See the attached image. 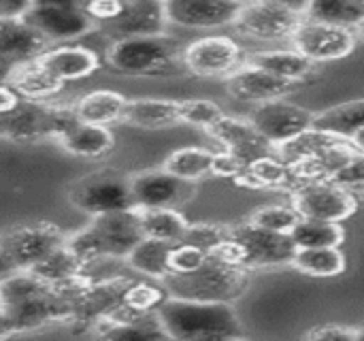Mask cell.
<instances>
[{
	"label": "cell",
	"instance_id": "obj_4",
	"mask_svg": "<svg viewBox=\"0 0 364 341\" xmlns=\"http://www.w3.org/2000/svg\"><path fill=\"white\" fill-rule=\"evenodd\" d=\"M136 207L92 216V222L79 233L66 237V246L87 269L105 258L124 261L128 252L143 239Z\"/></svg>",
	"mask_w": 364,
	"mask_h": 341
},
{
	"label": "cell",
	"instance_id": "obj_49",
	"mask_svg": "<svg viewBox=\"0 0 364 341\" xmlns=\"http://www.w3.org/2000/svg\"><path fill=\"white\" fill-rule=\"evenodd\" d=\"M350 143H352L358 152H363L364 154V126L358 130V132H356V135H354V137H352V139H350Z\"/></svg>",
	"mask_w": 364,
	"mask_h": 341
},
{
	"label": "cell",
	"instance_id": "obj_1",
	"mask_svg": "<svg viewBox=\"0 0 364 341\" xmlns=\"http://www.w3.org/2000/svg\"><path fill=\"white\" fill-rule=\"evenodd\" d=\"M70 305L53 286L30 271L0 278V337L21 335L47 325H68Z\"/></svg>",
	"mask_w": 364,
	"mask_h": 341
},
{
	"label": "cell",
	"instance_id": "obj_43",
	"mask_svg": "<svg viewBox=\"0 0 364 341\" xmlns=\"http://www.w3.org/2000/svg\"><path fill=\"white\" fill-rule=\"evenodd\" d=\"M209 254L192 243H186V241H179V243H173L171 248V256H168V267H171V273H190V271H196L198 267H203L207 263Z\"/></svg>",
	"mask_w": 364,
	"mask_h": 341
},
{
	"label": "cell",
	"instance_id": "obj_36",
	"mask_svg": "<svg viewBox=\"0 0 364 341\" xmlns=\"http://www.w3.org/2000/svg\"><path fill=\"white\" fill-rule=\"evenodd\" d=\"M339 141H346V139H339V137H335L331 132H324V130H318V128H309V130L301 132L299 137L282 143L277 147V156L288 164V162H294V160H301V158L320 156V154L328 152Z\"/></svg>",
	"mask_w": 364,
	"mask_h": 341
},
{
	"label": "cell",
	"instance_id": "obj_15",
	"mask_svg": "<svg viewBox=\"0 0 364 341\" xmlns=\"http://www.w3.org/2000/svg\"><path fill=\"white\" fill-rule=\"evenodd\" d=\"M230 235L243 246L247 271L258 269V267L290 265L299 250L290 233H273V231L254 226L247 220L239 226H230Z\"/></svg>",
	"mask_w": 364,
	"mask_h": 341
},
{
	"label": "cell",
	"instance_id": "obj_8",
	"mask_svg": "<svg viewBox=\"0 0 364 341\" xmlns=\"http://www.w3.org/2000/svg\"><path fill=\"white\" fill-rule=\"evenodd\" d=\"M23 19L51 45L70 43L96 30L85 11V0H34Z\"/></svg>",
	"mask_w": 364,
	"mask_h": 341
},
{
	"label": "cell",
	"instance_id": "obj_10",
	"mask_svg": "<svg viewBox=\"0 0 364 341\" xmlns=\"http://www.w3.org/2000/svg\"><path fill=\"white\" fill-rule=\"evenodd\" d=\"M245 64L241 45L224 34L203 36L183 47L186 73L203 79H226Z\"/></svg>",
	"mask_w": 364,
	"mask_h": 341
},
{
	"label": "cell",
	"instance_id": "obj_16",
	"mask_svg": "<svg viewBox=\"0 0 364 341\" xmlns=\"http://www.w3.org/2000/svg\"><path fill=\"white\" fill-rule=\"evenodd\" d=\"M192 182H186L164 167L147 169L130 175V196L132 207L149 209V207H179L192 196Z\"/></svg>",
	"mask_w": 364,
	"mask_h": 341
},
{
	"label": "cell",
	"instance_id": "obj_14",
	"mask_svg": "<svg viewBox=\"0 0 364 341\" xmlns=\"http://www.w3.org/2000/svg\"><path fill=\"white\" fill-rule=\"evenodd\" d=\"M250 122L277 149L282 143L314 128L316 113L309 111L307 107L277 98L256 105L250 113Z\"/></svg>",
	"mask_w": 364,
	"mask_h": 341
},
{
	"label": "cell",
	"instance_id": "obj_11",
	"mask_svg": "<svg viewBox=\"0 0 364 341\" xmlns=\"http://www.w3.org/2000/svg\"><path fill=\"white\" fill-rule=\"evenodd\" d=\"M292 207L299 211L301 218L343 222L356 211L358 201L356 194L331 179H314L303 182L294 188Z\"/></svg>",
	"mask_w": 364,
	"mask_h": 341
},
{
	"label": "cell",
	"instance_id": "obj_47",
	"mask_svg": "<svg viewBox=\"0 0 364 341\" xmlns=\"http://www.w3.org/2000/svg\"><path fill=\"white\" fill-rule=\"evenodd\" d=\"M34 0H0V17H23Z\"/></svg>",
	"mask_w": 364,
	"mask_h": 341
},
{
	"label": "cell",
	"instance_id": "obj_28",
	"mask_svg": "<svg viewBox=\"0 0 364 341\" xmlns=\"http://www.w3.org/2000/svg\"><path fill=\"white\" fill-rule=\"evenodd\" d=\"M171 248L173 243L168 241H160V239H151V237H143L124 258V263L143 278L149 280H158L162 282L168 273V256H171Z\"/></svg>",
	"mask_w": 364,
	"mask_h": 341
},
{
	"label": "cell",
	"instance_id": "obj_46",
	"mask_svg": "<svg viewBox=\"0 0 364 341\" xmlns=\"http://www.w3.org/2000/svg\"><path fill=\"white\" fill-rule=\"evenodd\" d=\"M305 340L309 341H354L356 340V329L343 327V325H322L318 329H311L305 333Z\"/></svg>",
	"mask_w": 364,
	"mask_h": 341
},
{
	"label": "cell",
	"instance_id": "obj_35",
	"mask_svg": "<svg viewBox=\"0 0 364 341\" xmlns=\"http://www.w3.org/2000/svg\"><path fill=\"white\" fill-rule=\"evenodd\" d=\"M305 17L356 30L363 21L364 6L360 0H309Z\"/></svg>",
	"mask_w": 364,
	"mask_h": 341
},
{
	"label": "cell",
	"instance_id": "obj_26",
	"mask_svg": "<svg viewBox=\"0 0 364 341\" xmlns=\"http://www.w3.org/2000/svg\"><path fill=\"white\" fill-rule=\"evenodd\" d=\"M247 64H254L279 79L292 81V83H303L305 79H309L314 75V62L309 58H305L301 51L292 49H279V51H260V53H252L245 56Z\"/></svg>",
	"mask_w": 364,
	"mask_h": 341
},
{
	"label": "cell",
	"instance_id": "obj_29",
	"mask_svg": "<svg viewBox=\"0 0 364 341\" xmlns=\"http://www.w3.org/2000/svg\"><path fill=\"white\" fill-rule=\"evenodd\" d=\"M235 182L247 188H288V186L296 188L290 167L277 154L252 160L250 164H245L243 173Z\"/></svg>",
	"mask_w": 364,
	"mask_h": 341
},
{
	"label": "cell",
	"instance_id": "obj_40",
	"mask_svg": "<svg viewBox=\"0 0 364 341\" xmlns=\"http://www.w3.org/2000/svg\"><path fill=\"white\" fill-rule=\"evenodd\" d=\"M226 113L222 107L213 100L207 98H190V100H179V120L181 124H190L196 128H203L205 132L215 126Z\"/></svg>",
	"mask_w": 364,
	"mask_h": 341
},
{
	"label": "cell",
	"instance_id": "obj_45",
	"mask_svg": "<svg viewBox=\"0 0 364 341\" xmlns=\"http://www.w3.org/2000/svg\"><path fill=\"white\" fill-rule=\"evenodd\" d=\"M245 169V162L241 158H237L230 152H215L213 154V164H211V175L215 177H228V179H237Z\"/></svg>",
	"mask_w": 364,
	"mask_h": 341
},
{
	"label": "cell",
	"instance_id": "obj_7",
	"mask_svg": "<svg viewBox=\"0 0 364 341\" xmlns=\"http://www.w3.org/2000/svg\"><path fill=\"white\" fill-rule=\"evenodd\" d=\"M70 117H75L73 107L66 109L49 100L21 98L15 109L0 115V137L17 143L58 139Z\"/></svg>",
	"mask_w": 364,
	"mask_h": 341
},
{
	"label": "cell",
	"instance_id": "obj_39",
	"mask_svg": "<svg viewBox=\"0 0 364 341\" xmlns=\"http://www.w3.org/2000/svg\"><path fill=\"white\" fill-rule=\"evenodd\" d=\"M166 297H168V293L162 286V282L145 278L139 282L132 280L126 286V290L122 295V303L136 314H147V312H156Z\"/></svg>",
	"mask_w": 364,
	"mask_h": 341
},
{
	"label": "cell",
	"instance_id": "obj_33",
	"mask_svg": "<svg viewBox=\"0 0 364 341\" xmlns=\"http://www.w3.org/2000/svg\"><path fill=\"white\" fill-rule=\"evenodd\" d=\"M290 237L296 248H339L346 233L339 222L301 218L290 231Z\"/></svg>",
	"mask_w": 364,
	"mask_h": 341
},
{
	"label": "cell",
	"instance_id": "obj_23",
	"mask_svg": "<svg viewBox=\"0 0 364 341\" xmlns=\"http://www.w3.org/2000/svg\"><path fill=\"white\" fill-rule=\"evenodd\" d=\"M55 141L70 156L85 158V160L105 158L115 145V137L109 126L81 122L77 115L70 117V122L64 126V130L58 135Z\"/></svg>",
	"mask_w": 364,
	"mask_h": 341
},
{
	"label": "cell",
	"instance_id": "obj_3",
	"mask_svg": "<svg viewBox=\"0 0 364 341\" xmlns=\"http://www.w3.org/2000/svg\"><path fill=\"white\" fill-rule=\"evenodd\" d=\"M105 62L113 73L126 77H175L186 73L183 45L168 32L113 38Z\"/></svg>",
	"mask_w": 364,
	"mask_h": 341
},
{
	"label": "cell",
	"instance_id": "obj_19",
	"mask_svg": "<svg viewBox=\"0 0 364 341\" xmlns=\"http://www.w3.org/2000/svg\"><path fill=\"white\" fill-rule=\"evenodd\" d=\"M299 88V83L279 79L254 64H243L230 77H226V90L232 98L241 103H269L277 98H286Z\"/></svg>",
	"mask_w": 364,
	"mask_h": 341
},
{
	"label": "cell",
	"instance_id": "obj_13",
	"mask_svg": "<svg viewBox=\"0 0 364 341\" xmlns=\"http://www.w3.org/2000/svg\"><path fill=\"white\" fill-rule=\"evenodd\" d=\"M305 15L284 9L271 0H243L235 19V28L256 41H284L292 38Z\"/></svg>",
	"mask_w": 364,
	"mask_h": 341
},
{
	"label": "cell",
	"instance_id": "obj_41",
	"mask_svg": "<svg viewBox=\"0 0 364 341\" xmlns=\"http://www.w3.org/2000/svg\"><path fill=\"white\" fill-rule=\"evenodd\" d=\"M301 220L299 211L292 205H269V207H260L256 209L247 222L273 233H290L294 229V224Z\"/></svg>",
	"mask_w": 364,
	"mask_h": 341
},
{
	"label": "cell",
	"instance_id": "obj_50",
	"mask_svg": "<svg viewBox=\"0 0 364 341\" xmlns=\"http://www.w3.org/2000/svg\"><path fill=\"white\" fill-rule=\"evenodd\" d=\"M356 36H358V38H363V41H364V17H363V21H360L358 26H356Z\"/></svg>",
	"mask_w": 364,
	"mask_h": 341
},
{
	"label": "cell",
	"instance_id": "obj_42",
	"mask_svg": "<svg viewBox=\"0 0 364 341\" xmlns=\"http://www.w3.org/2000/svg\"><path fill=\"white\" fill-rule=\"evenodd\" d=\"M228 237H230V226L213 224V222H196V224L190 222V226H188L181 241L192 243V246H196V248H200V250H205L209 254L218 243H222Z\"/></svg>",
	"mask_w": 364,
	"mask_h": 341
},
{
	"label": "cell",
	"instance_id": "obj_48",
	"mask_svg": "<svg viewBox=\"0 0 364 341\" xmlns=\"http://www.w3.org/2000/svg\"><path fill=\"white\" fill-rule=\"evenodd\" d=\"M271 2H275V4H279L284 9H290V11L299 13V15H305L307 6H309V0H271Z\"/></svg>",
	"mask_w": 364,
	"mask_h": 341
},
{
	"label": "cell",
	"instance_id": "obj_44",
	"mask_svg": "<svg viewBox=\"0 0 364 341\" xmlns=\"http://www.w3.org/2000/svg\"><path fill=\"white\" fill-rule=\"evenodd\" d=\"M331 182L348 188L352 194L363 192L364 194V154L356 152L352 158H348L339 169H335L328 177Z\"/></svg>",
	"mask_w": 364,
	"mask_h": 341
},
{
	"label": "cell",
	"instance_id": "obj_38",
	"mask_svg": "<svg viewBox=\"0 0 364 341\" xmlns=\"http://www.w3.org/2000/svg\"><path fill=\"white\" fill-rule=\"evenodd\" d=\"M98 337L107 340H132V341H149V340H168L166 331L162 329V322L156 312L141 314L124 325L111 327L102 331Z\"/></svg>",
	"mask_w": 364,
	"mask_h": 341
},
{
	"label": "cell",
	"instance_id": "obj_20",
	"mask_svg": "<svg viewBox=\"0 0 364 341\" xmlns=\"http://www.w3.org/2000/svg\"><path fill=\"white\" fill-rule=\"evenodd\" d=\"M207 135L215 139L226 152L241 158L245 164H250L256 158L277 154V149L254 128L250 120L224 115L215 126L207 130Z\"/></svg>",
	"mask_w": 364,
	"mask_h": 341
},
{
	"label": "cell",
	"instance_id": "obj_9",
	"mask_svg": "<svg viewBox=\"0 0 364 341\" xmlns=\"http://www.w3.org/2000/svg\"><path fill=\"white\" fill-rule=\"evenodd\" d=\"M68 201L87 216L130 209V175H124L115 169L94 171L68 188Z\"/></svg>",
	"mask_w": 364,
	"mask_h": 341
},
{
	"label": "cell",
	"instance_id": "obj_24",
	"mask_svg": "<svg viewBox=\"0 0 364 341\" xmlns=\"http://www.w3.org/2000/svg\"><path fill=\"white\" fill-rule=\"evenodd\" d=\"M124 124L143 128V130H160L175 124L179 120V100L171 98H128L124 109Z\"/></svg>",
	"mask_w": 364,
	"mask_h": 341
},
{
	"label": "cell",
	"instance_id": "obj_53",
	"mask_svg": "<svg viewBox=\"0 0 364 341\" xmlns=\"http://www.w3.org/2000/svg\"><path fill=\"white\" fill-rule=\"evenodd\" d=\"M160 2H166V0H160Z\"/></svg>",
	"mask_w": 364,
	"mask_h": 341
},
{
	"label": "cell",
	"instance_id": "obj_51",
	"mask_svg": "<svg viewBox=\"0 0 364 341\" xmlns=\"http://www.w3.org/2000/svg\"><path fill=\"white\" fill-rule=\"evenodd\" d=\"M356 340H364V327L363 329H356Z\"/></svg>",
	"mask_w": 364,
	"mask_h": 341
},
{
	"label": "cell",
	"instance_id": "obj_34",
	"mask_svg": "<svg viewBox=\"0 0 364 341\" xmlns=\"http://www.w3.org/2000/svg\"><path fill=\"white\" fill-rule=\"evenodd\" d=\"M213 154L211 149L207 147H196V145H190V147H181V149H175L166 160H164V169L171 171L173 175L186 179V182H200L205 177L211 175V164H213Z\"/></svg>",
	"mask_w": 364,
	"mask_h": 341
},
{
	"label": "cell",
	"instance_id": "obj_2",
	"mask_svg": "<svg viewBox=\"0 0 364 341\" xmlns=\"http://www.w3.org/2000/svg\"><path fill=\"white\" fill-rule=\"evenodd\" d=\"M168 340L218 341L243 337L232 303L166 297L156 310Z\"/></svg>",
	"mask_w": 364,
	"mask_h": 341
},
{
	"label": "cell",
	"instance_id": "obj_21",
	"mask_svg": "<svg viewBox=\"0 0 364 341\" xmlns=\"http://www.w3.org/2000/svg\"><path fill=\"white\" fill-rule=\"evenodd\" d=\"M36 60L47 73H51L64 85L70 81L87 79L100 68V56L94 49L75 43L51 45Z\"/></svg>",
	"mask_w": 364,
	"mask_h": 341
},
{
	"label": "cell",
	"instance_id": "obj_27",
	"mask_svg": "<svg viewBox=\"0 0 364 341\" xmlns=\"http://www.w3.org/2000/svg\"><path fill=\"white\" fill-rule=\"evenodd\" d=\"M126 103L128 98L115 90H94L81 96L73 105V111L81 122L111 126L115 122H122Z\"/></svg>",
	"mask_w": 364,
	"mask_h": 341
},
{
	"label": "cell",
	"instance_id": "obj_37",
	"mask_svg": "<svg viewBox=\"0 0 364 341\" xmlns=\"http://www.w3.org/2000/svg\"><path fill=\"white\" fill-rule=\"evenodd\" d=\"M28 271L34 273L36 278L53 284V282H60V280H66L70 276H77V273L85 271V267L73 254V250L64 243L58 250H53L49 256H45L41 263H36L32 269H28Z\"/></svg>",
	"mask_w": 364,
	"mask_h": 341
},
{
	"label": "cell",
	"instance_id": "obj_6",
	"mask_svg": "<svg viewBox=\"0 0 364 341\" xmlns=\"http://www.w3.org/2000/svg\"><path fill=\"white\" fill-rule=\"evenodd\" d=\"M64 243L66 235L51 222H34L9 229L0 235V278L32 269Z\"/></svg>",
	"mask_w": 364,
	"mask_h": 341
},
{
	"label": "cell",
	"instance_id": "obj_30",
	"mask_svg": "<svg viewBox=\"0 0 364 341\" xmlns=\"http://www.w3.org/2000/svg\"><path fill=\"white\" fill-rule=\"evenodd\" d=\"M141 218V229L145 237L179 243L190 226L188 218L177 211V207H149V209H136Z\"/></svg>",
	"mask_w": 364,
	"mask_h": 341
},
{
	"label": "cell",
	"instance_id": "obj_22",
	"mask_svg": "<svg viewBox=\"0 0 364 341\" xmlns=\"http://www.w3.org/2000/svg\"><path fill=\"white\" fill-rule=\"evenodd\" d=\"M113 38L162 34L168 30L164 2L160 0H124L122 13L102 28Z\"/></svg>",
	"mask_w": 364,
	"mask_h": 341
},
{
	"label": "cell",
	"instance_id": "obj_18",
	"mask_svg": "<svg viewBox=\"0 0 364 341\" xmlns=\"http://www.w3.org/2000/svg\"><path fill=\"white\" fill-rule=\"evenodd\" d=\"M51 43L23 17H0V81L17 66L38 58Z\"/></svg>",
	"mask_w": 364,
	"mask_h": 341
},
{
	"label": "cell",
	"instance_id": "obj_52",
	"mask_svg": "<svg viewBox=\"0 0 364 341\" xmlns=\"http://www.w3.org/2000/svg\"><path fill=\"white\" fill-rule=\"evenodd\" d=\"M360 4H363V6H364V0H360Z\"/></svg>",
	"mask_w": 364,
	"mask_h": 341
},
{
	"label": "cell",
	"instance_id": "obj_31",
	"mask_svg": "<svg viewBox=\"0 0 364 341\" xmlns=\"http://www.w3.org/2000/svg\"><path fill=\"white\" fill-rule=\"evenodd\" d=\"M364 126V98L350 100L343 105H337L333 109H326L322 113H316L314 128L331 132L339 139L350 141Z\"/></svg>",
	"mask_w": 364,
	"mask_h": 341
},
{
	"label": "cell",
	"instance_id": "obj_25",
	"mask_svg": "<svg viewBox=\"0 0 364 341\" xmlns=\"http://www.w3.org/2000/svg\"><path fill=\"white\" fill-rule=\"evenodd\" d=\"M2 81L9 83L21 98L32 100H51L55 94L64 90V83L58 81L51 73H47L36 58L13 68Z\"/></svg>",
	"mask_w": 364,
	"mask_h": 341
},
{
	"label": "cell",
	"instance_id": "obj_32",
	"mask_svg": "<svg viewBox=\"0 0 364 341\" xmlns=\"http://www.w3.org/2000/svg\"><path fill=\"white\" fill-rule=\"evenodd\" d=\"M290 265L311 278H337L346 271V256L339 248H299Z\"/></svg>",
	"mask_w": 364,
	"mask_h": 341
},
{
	"label": "cell",
	"instance_id": "obj_5",
	"mask_svg": "<svg viewBox=\"0 0 364 341\" xmlns=\"http://www.w3.org/2000/svg\"><path fill=\"white\" fill-rule=\"evenodd\" d=\"M250 271L243 267L226 265L215 258H207L203 267L190 273H168L162 280L168 297L192 301H220L235 303L243 297L250 284Z\"/></svg>",
	"mask_w": 364,
	"mask_h": 341
},
{
	"label": "cell",
	"instance_id": "obj_17",
	"mask_svg": "<svg viewBox=\"0 0 364 341\" xmlns=\"http://www.w3.org/2000/svg\"><path fill=\"white\" fill-rule=\"evenodd\" d=\"M243 0H166L164 13L168 26L188 30H213L232 26Z\"/></svg>",
	"mask_w": 364,
	"mask_h": 341
},
{
	"label": "cell",
	"instance_id": "obj_12",
	"mask_svg": "<svg viewBox=\"0 0 364 341\" xmlns=\"http://www.w3.org/2000/svg\"><path fill=\"white\" fill-rule=\"evenodd\" d=\"M356 41L358 36L354 28L333 26L309 17H303L296 32L292 34V47L314 64L350 56L356 49Z\"/></svg>",
	"mask_w": 364,
	"mask_h": 341
}]
</instances>
